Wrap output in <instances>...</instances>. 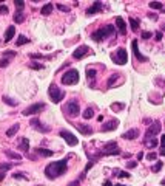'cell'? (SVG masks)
<instances>
[{
	"label": "cell",
	"mask_w": 165,
	"mask_h": 186,
	"mask_svg": "<svg viewBox=\"0 0 165 186\" xmlns=\"http://www.w3.org/2000/svg\"><path fill=\"white\" fill-rule=\"evenodd\" d=\"M68 169V164H66V160H60V161H54V163H49L46 168H45V175L51 180L57 178L59 175L65 174Z\"/></svg>",
	"instance_id": "obj_1"
},
{
	"label": "cell",
	"mask_w": 165,
	"mask_h": 186,
	"mask_svg": "<svg viewBox=\"0 0 165 186\" xmlns=\"http://www.w3.org/2000/svg\"><path fill=\"white\" fill-rule=\"evenodd\" d=\"M114 25H105L103 28H99L97 31H94L91 34V39L96 42H102L105 37H109V36H113L114 34Z\"/></svg>",
	"instance_id": "obj_2"
},
{
	"label": "cell",
	"mask_w": 165,
	"mask_h": 186,
	"mask_svg": "<svg viewBox=\"0 0 165 186\" xmlns=\"http://www.w3.org/2000/svg\"><path fill=\"white\" fill-rule=\"evenodd\" d=\"M79 82V71L76 68H71V70H68L66 73L62 75V84L65 85H74Z\"/></svg>",
	"instance_id": "obj_3"
},
{
	"label": "cell",
	"mask_w": 165,
	"mask_h": 186,
	"mask_svg": "<svg viewBox=\"0 0 165 186\" xmlns=\"http://www.w3.org/2000/svg\"><path fill=\"white\" fill-rule=\"evenodd\" d=\"M48 95H49V98H51V101L54 104H59L63 99V96H65V91L60 90L56 84H51L49 88H48Z\"/></svg>",
	"instance_id": "obj_4"
},
{
	"label": "cell",
	"mask_w": 165,
	"mask_h": 186,
	"mask_svg": "<svg viewBox=\"0 0 165 186\" xmlns=\"http://www.w3.org/2000/svg\"><path fill=\"white\" fill-rule=\"evenodd\" d=\"M111 59L119 64V65H125L128 62V55H127V50L125 48H117L116 55H111Z\"/></svg>",
	"instance_id": "obj_5"
},
{
	"label": "cell",
	"mask_w": 165,
	"mask_h": 186,
	"mask_svg": "<svg viewBox=\"0 0 165 186\" xmlns=\"http://www.w3.org/2000/svg\"><path fill=\"white\" fill-rule=\"evenodd\" d=\"M65 113L68 115V116H77L79 113H80V107H79V102L77 101H70V102H66V105H65Z\"/></svg>",
	"instance_id": "obj_6"
},
{
	"label": "cell",
	"mask_w": 165,
	"mask_h": 186,
	"mask_svg": "<svg viewBox=\"0 0 165 186\" xmlns=\"http://www.w3.org/2000/svg\"><path fill=\"white\" fill-rule=\"evenodd\" d=\"M119 154H120V149L117 148V143L116 141L106 143L103 151L100 152V155H119Z\"/></svg>",
	"instance_id": "obj_7"
},
{
	"label": "cell",
	"mask_w": 165,
	"mask_h": 186,
	"mask_svg": "<svg viewBox=\"0 0 165 186\" xmlns=\"http://www.w3.org/2000/svg\"><path fill=\"white\" fill-rule=\"evenodd\" d=\"M42 110H45V104L39 102V104H33V105H30V107H26L22 113L25 116H30V115H37L39 112H42Z\"/></svg>",
	"instance_id": "obj_8"
},
{
	"label": "cell",
	"mask_w": 165,
	"mask_h": 186,
	"mask_svg": "<svg viewBox=\"0 0 165 186\" xmlns=\"http://www.w3.org/2000/svg\"><path fill=\"white\" fill-rule=\"evenodd\" d=\"M59 135H60V137H62V138H63V140H65L68 144H70V146H76V144L79 143V140H77V138H76V137L71 134L70 130H65V129H63V130H60V132H59Z\"/></svg>",
	"instance_id": "obj_9"
},
{
	"label": "cell",
	"mask_w": 165,
	"mask_h": 186,
	"mask_svg": "<svg viewBox=\"0 0 165 186\" xmlns=\"http://www.w3.org/2000/svg\"><path fill=\"white\" fill-rule=\"evenodd\" d=\"M160 132V123L159 121H154L153 124H151L148 129H147V132H145V137H147V140L148 138H153L154 135H157Z\"/></svg>",
	"instance_id": "obj_10"
},
{
	"label": "cell",
	"mask_w": 165,
	"mask_h": 186,
	"mask_svg": "<svg viewBox=\"0 0 165 186\" xmlns=\"http://www.w3.org/2000/svg\"><path fill=\"white\" fill-rule=\"evenodd\" d=\"M131 50H133V53H134L136 59L139 61V62H147V61H148V58H147V56H144L142 53L139 51V45H137V41H136V39L131 42Z\"/></svg>",
	"instance_id": "obj_11"
},
{
	"label": "cell",
	"mask_w": 165,
	"mask_h": 186,
	"mask_svg": "<svg viewBox=\"0 0 165 186\" xmlns=\"http://www.w3.org/2000/svg\"><path fill=\"white\" fill-rule=\"evenodd\" d=\"M31 126L34 129H37L39 132H42V134H46V132H49V126H43L42 123H40L39 118H33L31 119Z\"/></svg>",
	"instance_id": "obj_12"
},
{
	"label": "cell",
	"mask_w": 165,
	"mask_h": 186,
	"mask_svg": "<svg viewBox=\"0 0 165 186\" xmlns=\"http://www.w3.org/2000/svg\"><path fill=\"white\" fill-rule=\"evenodd\" d=\"M88 51H90V48H88L87 45H80V47H77V48L74 50L73 58H74V59H82L85 55H88Z\"/></svg>",
	"instance_id": "obj_13"
},
{
	"label": "cell",
	"mask_w": 165,
	"mask_h": 186,
	"mask_svg": "<svg viewBox=\"0 0 165 186\" xmlns=\"http://www.w3.org/2000/svg\"><path fill=\"white\" fill-rule=\"evenodd\" d=\"M102 11V3L100 2H94L90 8H87V16H93L96 12H100Z\"/></svg>",
	"instance_id": "obj_14"
},
{
	"label": "cell",
	"mask_w": 165,
	"mask_h": 186,
	"mask_svg": "<svg viewBox=\"0 0 165 186\" xmlns=\"http://www.w3.org/2000/svg\"><path fill=\"white\" fill-rule=\"evenodd\" d=\"M116 26H117V30L120 31V34L127 33V23H125V20H123L122 17H116Z\"/></svg>",
	"instance_id": "obj_15"
},
{
	"label": "cell",
	"mask_w": 165,
	"mask_h": 186,
	"mask_svg": "<svg viewBox=\"0 0 165 186\" xmlns=\"http://www.w3.org/2000/svg\"><path fill=\"white\" fill-rule=\"evenodd\" d=\"M139 137V130L137 129H130L128 132H125V134L122 135V138H125V140H134Z\"/></svg>",
	"instance_id": "obj_16"
},
{
	"label": "cell",
	"mask_w": 165,
	"mask_h": 186,
	"mask_svg": "<svg viewBox=\"0 0 165 186\" xmlns=\"http://www.w3.org/2000/svg\"><path fill=\"white\" fill-rule=\"evenodd\" d=\"M117 126H119V121H117V119H113V121H108V123H105V124L102 126V130H103V132L114 130Z\"/></svg>",
	"instance_id": "obj_17"
},
{
	"label": "cell",
	"mask_w": 165,
	"mask_h": 186,
	"mask_svg": "<svg viewBox=\"0 0 165 186\" xmlns=\"http://www.w3.org/2000/svg\"><path fill=\"white\" fill-rule=\"evenodd\" d=\"M14 34H16V26H14V25L8 26V30H6V33H5V42H9L11 39L14 37Z\"/></svg>",
	"instance_id": "obj_18"
},
{
	"label": "cell",
	"mask_w": 165,
	"mask_h": 186,
	"mask_svg": "<svg viewBox=\"0 0 165 186\" xmlns=\"http://www.w3.org/2000/svg\"><path fill=\"white\" fill-rule=\"evenodd\" d=\"M19 149H20L22 152H28V151H30V140H28V138H22V141H20V144H19Z\"/></svg>",
	"instance_id": "obj_19"
},
{
	"label": "cell",
	"mask_w": 165,
	"mask_h": 186,
	"mask_svg": "<svg viewBox=\"0 0 165 186\" xmlns=\"http://www.w3.org/2000/svg\"><path fill=\"white\" fill-rule=\"evenodd\" d=\"M36 154L37 155H40V157H51L54 152L52 151H49V149H43V148H37L36 149Z\"/></svg>",
	"instance_id": "obj_20"
},
{
	"label": "cell",
	"mask_w": 165,
	"mask_h": 186,
	"mask_svg": "<svg viewBox=\"0 0 165 186\" xmlns=\"http://www.w3.org/2000/svg\"><path fill=\"white\" fill-rule=\"evenodd\" d=\"M76 127H77L84 135H91V134H93V129H91V127H85L84 124H76Z\"/></svg>",
	"instance_id": "obj_21"
},
{
	"label": "cell",
	"mask_w": 165,
	"mask_h": 186,
	"mask_svg": "<svg viewBox=\"0 0 165 186\" xmlns=\"http://www.w3.org/2000/svg\"><path fill=\"white\" fill-rule=\"evenodd\" d=\"M19 129H20V126L19 124H14L12 127H9L8 130H6V137H14L17 132H19Z\"/></svg>",
	"instance_id": "obj_22"
},
{
	"label": "cell",
	"mask_w": 165,
	"mask_h": 186,
	"mask_svg": "<svg viewBox=\"0 0 165 186\" xmlns=\"http://www.w3.org/2000/svg\"><path fill=\"white\" fill-rule=\"evenodd\" d=\"M51 11H52V5H51V3L43 5V6H42V9H40L42 16H49V14H51Z\"/></svg>",
	"instance_id": "obj_23"
},
{
	"label": "cell",
	"mask_w": 165,
	"mask_h": 186,
	"mask_svg": "<svg viewBox=\"0 0 165 186\" xmlns=\"http://www.w3.org/2000/svg\"><path fill=\"white\" fill-rule=\"evenodd\" d=\"M5 155L12 158V160H22V155L17 154V152H12V151H5Z\"/></svg>",
	"instance_id": "obj_24"
},
{
	"label": "cell",
	"mask_w": 165,
	"mask_h": 186,
	"mask_svg": "<svg viewBox=\"0 0 165 186\" xmlns=\"http://www.w3.org/2000/svg\"><path fill=\"white\" fill-rule=\"evenodd\" d=\"M130 25H131V30L133 31H137V30H139V26H141V22L137 20V19H134V17H131L130 19Z\"/></svg>",
	"instance_id": "obj_25"
},
{
	"label": "cell",
	"mask_w": 165,
	"mask_h": 186,
	"mask_svg": "<svg viewBox=\"0 0 165 186\" xmlns=\"http://www.w3.org/2000/svg\"><path fill=\"white\" fill-rule=\"evenodd\" d=\"M82 116H84L85 119H91V118L94 116V110H93L91 107H88V109H85V110H84V113H82Z\"/></svg>",
	"instance_id": "obj_26"
},
{
	"label": "cell",
	"mask_w": 165,
	"mask_h": 186,
	"mask_svg": "<svg viewBox=\"0 0 165 186\" xmlns=\"http://www.w3.org/2000/svg\"><path fill=\"white\" fill-rule=\"evenodd\" d=\"M23 20H25V14H23L22 11H17L16 14H14V22L16 23H22Z\"/></svg>",
	"instance_id": "obj_27"
},
{
	"label": "cell",
	"mask_w": 165,
	"mask_h": 186,
	"mask_svg": "<svg viewBox=\"0 0 165 186\" xmlns=\"http://www.w3.org/2000/svg\"><path fill=\"white\" fill-rule=\"evenodd\" d=\"M145 146H147L148 149H153V148H156V146H157V140L156 138H150V140L145 141Z\"/></svg>",
	"instance_id": "obj_28"
},
{
	"label": "cell",
	"mask_w": 165,
	"mask_h": 186,
	"mask_svg": "<svg viewBox=\"0 0 165 186\" xmlns=\"http://www.w3.org/2000/svg\"><path fill=\"white\" fill-rule=\"evenodd\" d=\"M28 42H30V39H28V37H25V36L22 34V36H19L17 42H16V45H17V47H22L23 44H28Z\"/></svg>",
	"instance_id": "obj_29"
},
{
	"label": "cell",
	"mask_w": 165,
	"mask_h": 186,
	"mask_svg": "<svg viewBox=\"0 0 165 186\" xmlns=\"http://www.w3.org/2000/svg\"><path fill=\"white\" fill-rule=\"evenodd\" d=\"M3 102H5V104H8V105H12V107H16V105L19 104L17 101H14V99H11L9 96H3Z\"/></svg>",
	"instance_id": "obj_30"
},
{
	"label": "cell",
	"mask_w": 165,
	"mask_h": 186,
	"mask_svg": "<svg viewBox=\"0 0 165 186\" xmlns=\"http://www.w3.org/2000/svg\"><path fill=\"white\" fill-rule=\"evenodd\" d=\"M12 164L14 163H0V172H6L12 168Z\"/></svg>",
	"instance_id": "obj_31"
},
{
	"label": "cell",
	"mask_w": 165,
	"mask_h": 186,
	"mask_svg": "<svg viewBox=\"0 0 165 186\" xmlns=\"http://www.w3.org/2000/svg\"><path fill=\"white\" fill-rule=\"evenodd\" d=\"M117 79H119V73L113 75V78H109V79H108V82H106V85H108V87H113V85H114V82L117 81Z\"/></svg>",
	"instance_id": "obj_32"
},
{
	"label": "cell",
	"mask_w": 165,
	"mask_h": 186,
	"mask_svg": "<svg viewBox=\"0 0 165 186\" xmlns=\"http://www.w3.org/2000/svg\"><path fill=\"white\" fill-rule=\"evenodd\" d=\"M150 8L151 9H163V5L160 2H151L150 3Z\"/></svg>",
	"instance_id": "obj_33"
},
{
	"label": "cell",
	"mask_w": 165,
	"mask_h": 186,
	"mask_svg": "<svg viewBox=\"0 0 165 186\" xmlns=\"http://www.w3.org/2000/svg\"><path fill=\"white\" fill-rule=\"evenodd\" d=\"M12 177H14V178H25V180H28V175H26L25 172H16V174H12Z\"/></svg>",
	"instance_id": "obj_34"
},
{
	"label": "cell",
	"mask_w": 165,
	"mask_h": 186,
	"mask_svg": "<svg viewBox=\"0 0 165 186\" xmlns=\"http://www.w3.org/2000/svg\"><path fill=\"white\" fill-rule=\"evenodd\" d=\"M59 11H63V12H70V6H66V5H62V3H57L56 5Z\"/></svg>",
	"instance_id": "obj_35"
},
{
	"label": "cell",
	"mask_w": 165,
	"mask_h": 186,
	"mask_svg": "<svg viewBox=\"0 0 165 186\" xmlns=\"http://www.w3.org/2000/svg\"><path fill=\"white\" fill-rule=\"evenodd\" d=\"M162 166H163V163H162V161H157L153 168H151V171H153V172H159V171L162 169Z\"/></svg>",
	"instance_id": "obj_36"
},
{
	"label": "cell",
	"mask_w": 165,
	"mask_h": 186,
	"mask_svg": "<svg viewBox=\"0 0 165 186\" xmlns=\"http://www.w3.org/2000/svg\"><path fill=\"white\" fill-rule=\"evenodd\" d=\"M96 75H97V71H96V70H93V68L87 70V76H88L90 79H94V78H96Z\"/></svg>",
	"instance_id": "obj_37"
},
{
	"label": "cell",
	"mask_w": 165,
	"mask_h": 186,
	"mask_svg": "<svg viewBox=\"0 0 165 186\" xmlns=\"http://www.w3.org/2000/svg\"><path fill=\"white\" fill-rule=\"evenodd\" d=\"M9 65V59H6V58H3L2 61H0V68H6Z\"/></svg>",
	"instance_id": "obj_38"
},
{
	"label": "cell",
	"mask_w": 165,
	"mask_h": 186,
	"mask_svg": "<svg viewBox=\"0 0 165 186\" xmlns=\"http://www.w3.org/2000/svg\"><path fill=\"white\" fill-rule=\"evenodd\" d=\"M30 67H31V68H36V70H42V68H43V65H42V64H36V62H31V64H30Z\"/></svg>",
	"instance_id": "obj_39"
},
{
	"label": "cell",
	"mask_w": 165,
	"mask_h": 186,
	"mask_svg": "<svg viewBox=\"0 0 165 186\" xmlns=\"http://www.w3.org/2000/svg\"><path fill=\"white\" fill-rule=\"evenodd\" d=\"M111 109H113V110H120V109H123V104H122V102H116V104L111 105Z\"/></svg>",
	"instance_id": "obj_40"
},
{
	"label": "cell",
	"mask_w": 165,
	"mask_h": 186,
	"mask_svg": "<svg viewBox=\"0 0 165 186\" xmlns=\"http://www.w3.org/2000/svg\"><path fill=\"white\" fill-rule=\"evenodd\" d=\"M156 158H157V155H156L154 152H150V154H147V160H150V161L156 160Z\"/></svg>",
	"instance_id": "obj_41"
},
{
	"label": "cell",
	"mask_w": 165,
	"mask_h": 186,
	"mask_svg": "<svg viewBox=\"0 0 165 186\" xmlns=\"http://www.w3.org/2000/svg\"><path fill=\"white\" fill-rule=\"evenodd\" d=\"M117 177H119V178H123V177L128 178V177H130V174H128V172H125V171H120L119 174H117Z\"/></svg>",
	"instance_id": "obj_42"
},
{
	"label": "cell",
	"mask_w": 165,
	"mask_h": 186,
	"mask_svg": "<svg viewBox=\"0 0 165 186\" xmlns=\"http://www.w3.org/2000/svg\"><path fill=\"white\" fill-rule=\"evenodd\" d=\"M8 6H5V5H0V14H8Z\"/></svg>",
	"instance_id": "obj_43"
},
{
	"label": "cell",
	"mask_w": 165,
	"mask_h": 186,
	"mask_svg": "<svg viewBox=\"0 0 165 186\" xmlns=\"http://www.w3.org/2000/svg\"><path fill=\"white\" fill-rule=\"evenodd\" d=\"M31 59H46V56H43V55H36V53H33V55H31Z\"/></svg>",
	"instance_id": "obj_44"
},
{
	"label": "cell",
	"mask_w": 165,
	"mask_h": 186,
	"mask_svg": "<svg viewBox=\"0 0 165 186\" xmlns=\"http://www.w3.org/2000/svg\"><path fill=\"white\" fill-rule=\"evenodd\" d=\"M151 36H153V33H150V31H142V39H150Z\"/></svg>",
	"instance_id": "obj_45"
},
{
	"label": "cell",
	"mask_w": 165,
	"mask_h": 186,
	"mask_svg": "<svg viewBox=\"0 0 165 186\" xmlns=\"http://www.w3.org/2000/svg\"><path fill=\"white\" fill-rule=\"evenodd\" d=\"M16 6L20 9V8H23V6H25V2H22V0H16Z\"/></svg>",
	"instance_id": "obj_46"
},
{
	"label": "cell",
	"mask_w": 165,
	"mask_h": 186,
	"mask_svg": "<svg viewBox=\"0 0 165 186\" xmlns=\"http://www.w3.org/2000/svg\"><path fill=\"white\" fill-rule=\"evenodd\" d=\"M3 55H5L6 58H8V56H12V58H14V56H16V51H5Z\"/></svg>",
	"instance_id": "obj_47"
},
{
	"label": "cell",
	"mask_w": 165,
	"mask_h": 186,
	"mask_svg": "<svg viewBox=\"0 0 165 186\" xmlns=\"http://www.w3.org/2000/svg\"><path fill=\"white\" fill-rule=\"evenodd\" d=\"M136 164H137L136 161H128V163H127V168L131 169V168H136Z\"/></svg>",
	"instance_id": "obj_48"
},
{
	"label": "cell",
	"mask_w": 165,
	"mask_h": 186,
	"mask_svg": "<svg viewBox=\"0 0 165 186\" xmlns=\"http://www.w3.org/2000/svg\"><path fill=\"white\" fill-rule=\"evenodd\" d=\"M160 39H162V31H157L156 33V41H160Z\"/></svg>",
	"instance_id": "obj_49"
},
{
	"label": "cell",
	"mask_w": 165,
	"mask_h": 186,
	"mask_svg": "<svg viewBox=\"0 0 165 186\" xmlns=\"http://www.w3.org/2000/svg\"><path fill=\"white\" fill-rule=\"evenodd\" d=\"M160 144H162V148H165V135L160 137Z\"/></svg>",
	"instance_id": "obj_50"
},
{
	"label": "cell",
	"mask_w": 165,
	"mask_h": 186,
	"mask_svg": "<svg viewBox=\"0 0 165 186\" xmlns=\"http://www.w3.org/2000/svg\"><path fill=\"white\" fill-rule=\"evenodd\" d=\"M68 186H79V180H76V181H71Z\"/></svg>",
	"instance_id": "obj_51"
},
{
	"label": "cell",
	"mask_w": 165,
	"mask_h": 186,
	"mask_svg": "<svg viewBox=\"0 0 165 186\" xmlns=\"http://www.w3.org/2000/svg\"><path fill=\"white\" fill-rule=\"evenodd\" d=\"M142 158H144V154L139 152V154H137V160H142Z\"/></svg>",
	"instance_id": "obj_52"
},
{
	"label": "cell",
	"mask_w": 165,
	"mask_h": 186,
	"mask_svg": "<svg viewBox=\"0 0 165 186\" xmlns=\"http://www.w3.org/2000/svg\"><path fill=\"white\" fill-rule=\"evenodd\" d=\"M3 178H5V172H0V181H3Z\"/></svg>",
	"instance_id": "obj_53"
},
{
	"label": "cell",
	"mask_w": 165,
	"mask_h": 186,
	"mask_svg": "<svg viewBox=\"0 0 165 186\" xmlns=\"http://www.w3.org/2000/svg\"><path fill=\"white\" fill-rule=\"evenodd\" d=\"M150 17L153 19V20H156V19H157V16H156V14H150Z\"/></svg>",
	"instance_id": "obj_54"
},
{
	"label": "cell",
	"mask_w": 165,
	"mask_h": 186,
	"mask_svg": "<svg viewBox=\"0 0 165 186\" xmlns=\"http://www.w3.org/2000/svg\"><path fill=\"white\" fill-rule=\"evenodd\" d=\"M160 155H165V148H160Z\"/></svg>",
	"instance_id": "obj_55"
},
{
	"label": "cell",
	"mask_w": 165,
	"mask_h": 186,
	"mask_svg": "<svg viewBox=\"0 0 165 186\" xmlns=\"http://www.w3.org/2000/svg\"><path fill=\"white\" fill-rule=\"evenodd\" d=\"M103 186H113V184H111V181H105V184H103Z\"/></svg>",
	"instance_id": "obj_56"
},
{
	"label": "cell",
	"mask_w": 165,
	"mask_h": 186,
	"mask_svg": "<svg viewBox=\"0 0 165 186\" xmlns=\"http://www.w3.org/2000/svg\"><path fill=\"white\" fill-rule=\"evenodd\" d=\"M160 184H162V186H165V178H163V180L160 181Z\"/></svg>",
	"instance_id": "obj_57"
},
{
	"label": "cell",
	"mask_w": 165,
	"mask_h": 186,
	"mask_svg": "<svg viewBox=\"0 0 165 186\" xmlns=\"http://www.w3.org/2000/svg\"><path fill=\"white\" fill-rule=\"evenodd\" d=\"M162 30H165V23H163V26H162Z\"/></svg>",
	"instance_id": "obj_58"
},
{
	"label": "cell",
	"mask_w": 165,
	"mask_h": 186,
	"mask_svg": "<svg viewBox=\"0 0 165 186\" xmlns=\"http://www.w3.org/2000/svg\"><path fill=\"white\" fill-rule=\"evenodd\" d=\"M116 186H125V184H116Z\"/></svg>",
	"instance_id": "obj_59"
}]
</instances>
